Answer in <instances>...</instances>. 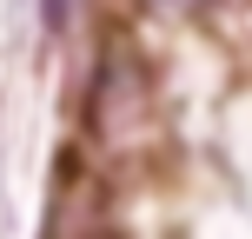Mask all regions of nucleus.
<instances>
[{
	"label": "nucleus",
	"mask_w": 252,
	"mask_h": 239,
	"mask_svg": "<svg viewBox=\"0 0 252 239\" xmlns=\"http://www.w3.org/2000/svg\"><path fill=\"white\" fill-rule=\"evenodd\" d=\"M87 113H93V133H106V139L133 133L153 113V73L126 40L100 47V67H93V87H87Z\"/></svg>",
	"instance_id": "obj_1"
},
{
	"label": "nucleus",
	"mask_w": 252,
	"mask_h": 239,
	"mask_svg": "<svg viewBox=\"0 0 252 239\" xmlns=\"http://www.w3.org/2000/svg\"><path fill=\"white\" fill-rule=\"evenodd\" d=\"M146 7H166V13H186V7H206V0H146Z\"/></svg>",
	"instance_id": "obj_2"
}]
</instances>
